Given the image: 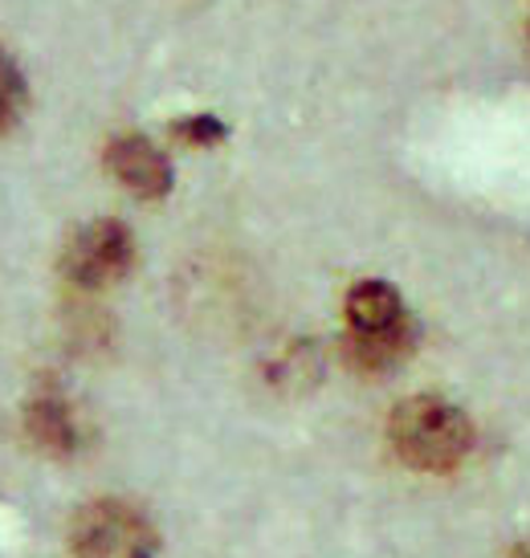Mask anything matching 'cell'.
Listing matches in <instances>:
<instances>
[{
    "label": "cell",
    "instance_id": "cell-9",
    "mask_svg": "<svg viewBox=\"0 0 530 558\" xmlns=\"http://www.w3.org/2000/svg\"><path fill=\"white\" fill-rule=\"evenodd\" d=\"M176 135L184 143H217V140H225V126L217 123V119H208V114H201V119H180L176 123Z\"/></svg>",
    "mask_w": 530,
    "mask_h": 558
},
{
    "label": "cell",
    "instance_id": "cell-6",
    "mask_svg": "<svg viewBox=\"0 0 530 558\" xmlns=\"http://www.w3.org/2000/svg\"><path fill=\"white\" fill-rule=\"evenodd\" d=\"M405 318L400 294L392 290L388 281H359L356 290L347 294V323L351 330H384Z\"/></svg>",
    "mask_w": 530,
    "mask_h": 558
},
{
    "label": "cell",
    "instance_id": "cell-1",
    "mask_svg": "<svg viewBox=\"0 0 530 558\" xmlns=\"http://www.w3.org/2000/svg\"><path fill=\"white\" fill-rule=\"evenodd\" d=\"M392 449L421 473H449L473 449V424L461 408L437 396H412L392 412Z\"/></svg>",
    "mask_w": 530,
    "mask_h": 558
},
{
    "label": "cell",
    "instance_id": "cell-3",
    "mask_svg": "<svg viewBox=\"0 0 530 558\" xmlns=\"http://www.w3.org/2000/svg\"><path fill=\"white\" fill-rule=\"evenodd\" d=\"M135 262V241L119 220H94L70 236L62 253V274L82 290H107Z\"/></svg>",
    "mask_w": 530,
    "mask_h": 558
},
{
    "label": "cell",
    "instance_id": "cell-2",
    "mask_svg": "<svg viewBox=\"0 0 530 558\" xmlns=\"http://www.w3.org/2000/svg\"><path fill=\"white\" fill-rule=\"evenodd\" d=\"M70 546L74 558H152L156 530L127 501H94L79 513Z\"/></svg>",
    "mask_w": 530,
    "mask_h": 558
},
{
    "label": "cell",
    "instance_id": "cell-7",
    "mask_svg": "<svg viewBox=\"0 0 530 558\" xmlns=\"http://www.w3.org/2000/svg\"><path fill=\"white\" fill-rule=\"evenodd\" d=\"M25 428L29 436L49 452H74L79 445V424H74V412L65 408L58 396H37L25 412Z\"/></svg>",
    "mask_w": 530,
    "mask_h": 558
},
{
    "label": "cell",
    "instance_id": "cell-10",
    "mask_svg": "<svg viewBox=\"0 0 530 558\" xmlns=\"http://www.w3.org/2000/svg\"><path fill=\"white\" fill-rule=\"evenodd\" d=\"M515 558H530V543H522V546H518V550H515Z\"/></svg>",
    "mask_w": 530,
    "mask_h": 558
},
{
    "label": "cell",
    "instance_id": "cell-8",
    "mask_svg": "<svg viewBox=\"0 0 530 558\" xmlns=\"http://www.w3.org/2000/svg\"><path fill=\"white\" fill-rule=\"evenodd\" d=\"M21 114H25V78L13 58L0 49V135L13 131Z\"/></svg>",
    "mask_w": 530,
    "mask_h": 558
},
{
    "label": "cell",
    "instance_id": "cell-4",
    "mask_svg": "<svg viewBox=\"0 0 530 558\" xmlns=\"http://www.w3.org/2000/svg\"><path fill=\"white\" fill-rule=\"evenodd\" d=\"M110 171L119 175V184H127L135 196L159 201L172 187V168L156 143H147L143 135H119L107 151Z\"/></svg>",
    "mask_w": 530,
    "mask_h": 558
},
{
    "label": "cell",
    "instance_id": "cell-5",
    "mask_svg": "<svg viewBox=\"0 0 530 558\" xmlns=\"http://www.w3.org/2000/svg\"><path fill=\"white\" fill-rule=\"evenodd\" d=\"M417 342V330L408 318L384 330H351L347 335V363L359 372H392L396 363H405V355Z\"/></svg>",
    "mask_w": 530,
    "mask_h": 558
}]
</instances>
